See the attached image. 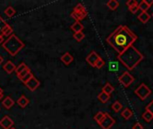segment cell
I'll return each mask as SVG.
<instances>
[{"label":"cell","mask_w":153,"mask_h":129,"mask_svg":"<svg viewBox=\"0 0 153 129\" xmlns=\"http://www.w3.org/2000/svg\"><path fill=\"white\" fill-rule=\"evenodd\" d=\"M138 37L127 26L119 25L108 38L107 42L119 54L126 51L137 40Z\"/></svg>","instance_id":"1"},{"label":"cell","mask_w":153,"mask_h":129,"mask_svg":"<svg viewBox=\"0 0 153 129\" xmlns=\"http://www.w3.org/2000/svg\"><path fill=\"white\" fill-rule=\"evenodd\" d=\"M117 59L128 69H134L143 59V55L134 46L128 48L126 51L117 56Z\"/></svg>","instance_id":"2"},{"label":"cell","mask_w":153,"mask_h":129,"mask_svg":"<svg viewBox=\"0 0 153 129\" xmlns=\"http://www.w3.org/2000/svg\"><path fill=\"white\" fill-rule=\"evenodd\" d=\"M24 47L25 44L14 34L8 37V39L3 43V48L13 57L16 56Z\"/></svg>","instance_id":"3"},{"label":"cell","mask_w":153,"mask_h":129,"mask_svg":"<svg viewBox=\"0 0 153 129\" xmlns=\"http://www.w3.org/2000/svg\"><path fill=\"white\" fill-rule=\"evenodd\" d=\"M134 92L142 101H145L152 94V90L145 84H142L138 88L135 89Z\"/></svg>","instance_id":"4"},{"label":"cell","mask_w":153,"mask_h":129,"mask_svg":"<svg viewBox=\"0 0 153 129\" xmlns=\"http://www.w3.org/2000/svg\"><path fill=\"white\" fill-rule=\"evenodd\" d=\"M115 123H116L115 119L108 113L105 112V116L103 119L99 123V125L102 129H111V128L115 125Z\"/></svg>","instance_id":"5"},{"label":"cell","mask_w":153,"mask_h":129,"mask_svg":"<svg viewBox=\"0 0 153 129\" xmlns=\"http://www.w3.org/2000/svg\"><path fill=\"white\" fill-rule=\"evenodd\" d=\"M120 84H122L125 87H129L134 81V77L130 75L129 72H124L118 78Z\"/></svg>","instance_id":"6"},{"label":"cell","mask_w":153,"mask_h":129,"mask_svg":"<svg viewBox=\"0 0 153 129\" xmlns=\"http://www.w3.org/2000/svg\"><path fill=\"white\" fill-rule=\"evenodd\" d=\"M100 57L95 51H91V52L87 56V57H86V62H87L89 65H91V66L95 67V66H96V63H97V61L99 60Z\"/></svg>","instance_id":"7"},{"label":"cell","mask_w":153,"mask_h":129,"mask_svg":"<svg viewBox=\"0 0 153 129\" xmlns=\"http://www.w3.org/2000/svg\"><path fill=\"white\" fill-rule=\"evenodd\" d=\"M39 84H40V82H39L35 76H33V77H32L25 85H26V87H27L30 91L34 92L35 90L38 89V87L39 86Z\"/></svg>","instance_id":"8"},{"label":"cell","mask_w":153,"mask_h":129,"mask_svg":"<svg viewBox=\"0 0 153 129\" xmlns=\"http://www.w3.org/2000/svg\"><path fill=\"white\" fill-rule=\"evenodd\" d=\"M13 126V121L8 116H4L0 120V127L3 129H11Z\"/></svg>","instance_id":"9"},{"label":"cell","mask_w":153,"mask_h":129,"mask_svg":"<svg viewBox=\"0 0 153 129\" xmlns=\"http://www.w3.org/2000/svg\"><path fill=\"white\" fill-rule=\"evenodd\" d=\"M87 14H88V12H87V10H85V11H82V12H80V13L73 12L71 13V16L75 20V22H80L81 20H83L87 16Z\"/></svg>","instance_id":"10"},{"label":"cell","mask_w":153,"mask_h":129,"mask_svg":"<svg viewBox=\"0 0 153 129\" xmlns=\"http://www.w3.org/2000/svg\"><path fill=\"white\" fill-rule=\"evenodd\" d=\"M3 69L7 73V74H12L13 72H15L16 69V66L12 62V61H7L4 66H3Z\"/></svg>","instance_id":"11"},{"label":"cell","mask_w":153,"mask_h":129,"mask_svg":"<svg viewBox=\"0 0 153 129\" xmlns=\"http://www.w3.org/2000/svg\"><path fill=\"white\" fill-rule=\"evenodd\" d=\"M60 59H61V61H62L65 65L68 66V65H70V64L74 61V57H73L70 53L66 52V53H65V54L60 57Z\"/></svg>","instance_id":"12"},{"label":"cell","mask_w":153,"mask_h":129,"mask_svg":"<svg viewBox=\"0 0 153 129\" xmlns=\"http://www.w3.org/2000/svg\"><path fill=\"white\" fill-rule=\"evenodd\" d=\"M2 105H3L6 110H10V109L14 105V101H13V100L10 96H7V97L4 98V101H2Z\"/></svg>","instance_id":"13"},{"label":"cell","mask_w":153,"mask_h":129,"mask_svg":"<svg viewBox=\"0 0 153 129\" xmlns=\"http://www.w3.org/2000/svg\"><path fill=\"white\" fill-rule=\"evenodd\" d=\"M138 19L140 22H142L143 23H146L147 22H149V20L151 19V14H149L147 12H142L139 16Z\"/></svg>","instance_id":"14"},{"label":"cell","mask_w":153,"mask_h":129,"mask_svg":"<svg viewBox=\"0 0 153 129\" xmlns=\"http://www.w3.org/2000/svg\"><path fill=\"white\" fill-rule=\"evenodd\" d=\"M71 29L74 31V33L77 32H81L83 30V25L80 22H75L74 24L71 25Z\"/></svg>","instance_id":"15"},{"label":"cell","mask_w":153,"mask_h":129,"mask_svg":"<svg viewBox=\"0 0 153 129\" xmlns=\"http://www.w3.org/2000/svg\"><path fill=\"white\" fill-rule=\"evenodd\" d=\"M114 91H115L114 86H113L111 84H109V83H107V84L103 86V88H102V92H105V93H107V94H108V95H110Z\"/></svg>","instance_id":"16"},{"label":"cell","mask_w":153,"mask_h":129,"mask_svg":"<svg viewBox=\"0 0 153 129\" xmlns=\"http://www.w3.org/2000/svg\"><path fill=\"white\" fill-rule=\"evenodd\" d=\"M29 102H30L29 99H27L24 95L21 96V97L18 99V101H17V103H18V105H19L21 108H25V107L29 104Z\"/></svg>","instance_id":"17"},{"label":"cell","mask_w":153,"mask_h":129,"mask_svg":"<svg viewBox=\"0 0 153 129\" xmlns=\"http://www.w3.org/2000/svg\"><path fill=\"white\" fill-rule=\"evenodd\" d=\"M98 99H99V101H100V102H102V103H107V102L109 101V99H110V95H108V94H107V93L101 92L98 95Z\"/></svg>","instance_id":"18"},{"label":"cell","mask_w":153,"mask_h":129,"mask_svg":"<svg viewBox=\"0 0 153 129\" xmlns=\"http://www.w3.org/2000/svg\"><path fill=\"white\" fill-rule=\"evenodd\" d=\"M107 6L110 9V10H116L117 9V7L119 6V2L117 0H110L107 3Z\"/></svg>","instance_id":"19"},{"label":"cell","mask_w":153,"mask_h":129,"mask_svg":"<svg viewBox=\"0 0 153 129\" xmlns=\"http://www.w3.org/2000/svg\"><path fill=\"white\" fill-rule=\"evenodd\" d=\"M121 116L125 119H126V120H128V119H130L132 117H133V112L130 110V109H128V108H126L123 111H122V113H121Z\"/></svg>","instance_id":"20"},{"label":"cell","mask_w":153,"mask_h":129,"mask_svg":"<svg viewBox=\"0 0 153 129\" xmlns=\"http://www.w3.org/2000/svg\"><path fill=\"white\" fill-rule=\"evenodd\" d=\"M138 7L140 10H142V12H147V10H149L151 6L148 4L146 0H143L140 4H138Z\"/></svg>","instance_id":"21"},{"label":"cell","mask_w":153,"mask_h":129,"mask_svg":"<svg viewBox=\"0 0 153 129\" xmlns=\"http://www.w3.org/2000/svg\"><path fill=\"white\" fill-rule=\"evenodd\" d=\"M29 67L27 66V65L24 63V62H22V63H21L18 66H16V69H15V73L17 74V75H19L20 73H22V71H24V70H26V69H28Z\"/></svg>","instance_id":"22"},{"label":"cell","mask_w":153,"mask_h":129,"mask_svg":"<svg viewBox=\"0 0 153 129\" xmlns=\"http://www.w3.org/2000/svg\"><path fill=\"white\" fill-rule=\"evenodd\" d=\"M143 119L146 122H151L153 119V115L151 112L145 110V112L143 114Z\"/></svg>","instance_id":"23"},{"label":"cell","mask_w":153,"mask_h":129,"mask_svg":"<svg viewBox=\"0 0 153 129\" xmlns=\"http://www.w3.org/2000/svg\"><path fill=\"white\" fill-rule=\"evenodd\" d=\"M104 116H105V112H102V111H99L95 116H94V120L99 124L102 119H103V118H104Z\"/></svg>","instance_id":"24"},{"label":"cell","mask_w":153,"mask_h":129,"mask_svg":"<svg viewBox=\"0 0 153 129\" xmlns=\"http://www.w3.org/2000/svg\"><path fill=\"white\" fill-rule=\"evenodd\" d=\"M12 34H13V29H12V27L8 24V25L4 29V31H3V36H8V37H10Z\"/></svg>","instance_id":"25"},{"label":"cell","mask_w":153,"mask_h":129,"mask_svg":"<svg viewBox=\"0 0 153 129\" xmlns=\"http://www.w3.org/2000/svg\"><path fill=\"white\" fill-rule=\"evenodd\" d=\"M122 108H123V106H122V104L119 102V101H115L114 103H113V105H112V109H113V110L115 111V112H119L121 110H122Z\"/></svg>","instance_id":"26"},{"label":"cell","mask_w":153,"mask_h":129,"mask_svg":"<svg viewBox=\"0 0 153 129\" xmlns=\"http://www.w3.org/2000/svg\"><path fill=\"white\" fill-rule=\"evenodd\" d=\"M4 13L8 16V17H13L15 14V10L12 7V6H8L5 10H4Z\"/></svg>","instance_id":"27"},{"label":"cell","mask_w":153,"mask_h":129,"mask_svg":"<svg viewBox=\"0 0 153 129\" xmlns=\"http://www.w3.org/2000/svg\"><path fill=\"white\" fill-rule=\"evenodd\" d=\"M7 25L8 23H6V22L0 16V36H3V31Z\"/></svg>","instance_id":"28"},{"label":"cell","mask_w":153,"mask_h":129,"mask_svg":"<svg viewBox=\"0 0 153 129\" xmlns=\"http://www.w3.org/2000/svg\"><path fill=\"white\" fill-rule=\"evenodd\" d=\"M84 37H85V34H84L82 31L77 32V33H74V38L77 41H82V40L84 39Z\"/></svg>","instance_id":"29"},{"label":"cell","mask_w":153,"mask_h":129,"mask_svg":"<svg viewBox=\"0 0 153 129\" xmlns=\"http://www.w3.org/2000/svg\"><path fill=\"white\" fill-rule=\"evenodd\" d=\"M33 76H34V75H32V73H31V72H30L28 75H26L24 77H22V78L21 79V81H22L24 84H27V83H28V82H29V81H30Z\"/></svg>","instance_id":"30"},{"label":"cell","mask_w":153,"mask_h":129,"mask_svg":"<svg viewBox=\"0 0 153 129\" xmlns=\"http://www.w3.org/2000/svg\"><path fill=\"white\" fill-rule=\"evenodd\" d=\"M85 10H86V8L83 6V4H78L74 7V13H80V12H82V11H85Z\"/></svg>","instance_id":"31"},{"label":"cell","mask_w":153,"mask_h":129,"mask_svg":"<svg viewBox=\"0 0 153 129\" xmlns=\"http://www.w3.org/2000/svg\"><path fill=\"white\" fill-rule=\"evenodd\" d=\"M105 65H106V62H105L101 57H100V58H99V60H98V61H97V63H96V66H95V67H97V68L100 69V68H102Z\"/></svg>","instance_id":"32"},{"label":"cell","mask_w":153,"mask_h":129,"mask_svg":"<svg viewBox=\"0 0 153 129\" xmlns=\"http://www.w3.org/2000/svg\"><path fill=\"white\" fill-rule=\"evenodd\" d=\"M30 72V68H28V69H26V70L22 71V73H20L19 75H17V77H18V78H19V79L21 80V79H22V77H24V76H25L26 75H28V74H29Z\"/></svg>","instance_id":"33"},{"label":"cell","mask_w":153,"mask_h":129,"mask_svg":"<svg viewBox=\"0 0 153 129\" xmlns=\"http://www.w3.org/2000/svg\"><path fill=\"white\" fill-rule=\"evenodd\" d=\"M126 5L128 6V8H130V7L138 5V3H137V1H135V0H129V1H127Z\"/></svg>","instance_id":"34"},{"label":"cell","mask_w":153,"mask_h":129,"mask_svg":"<svg viewBox=\"0 0 153 129\" xmlns=\"http://www.w3.org/2000/svg\"><path fill=\"white\" fill-rule=\"evenodd\" d=\"M145 109H146V110H147V111L151 112V113L153 115V101H152L147 105V107H146Z\"/></svg>","instance_id":"35"},{"label":"cell","mask_w":153,"mask_h":129,"mask_svg":"<svg viewBox=\"0 0 153 129\" xmlns=\"http://www.w3.org/2000/svg\"><path fill=\"white\" fill-rule=\"evenodd\" d=\"M109 69H110L111 71H116V70L118 69V66H117V64H116L115 62H112V63L109 65Z\"/></svg>","instance_id":"36"},{"label":"cell","mask_w":153,"mask_h":129,"mask_svg":"<svg viewBox=\"0 0 153 129\" xmlns=\"http://www.w3.org/2000/svg\"><path fill=\"white\" fill-rule=\"evenodd\" d=\"M138 10H139L138 5H135V6H133V7H130V8H129V11H130L132 13H135Z\"/></svg>","instance_id":"37"},{"label":"cell","mask_w":153,"mask_h":129,"mask_svg":"<svg viewBox=\"0 0 153 129\" xmlns=\"http://www.w3.org/2000/svg\"><path fill=\"white\" fill-rule=\"evenodd\" d=\"M133 129H143V127L141 123H135L133 127Z\"/></svg>","instance_id":"38"},{"label":"cell","mask_w":153,"mask_h":129,"mask_svg":"<svg viewBox=\"0 0 153 129\" xmlns=\"http://www.w3.org/2000/svg\"><path fill=\"white\" fill-rule=\"evenodd\" d=\"M146 2L148 3L150 6H152V4H153V0H146Z\"/></svg>","instance_id":"39"},{"label":"cell","mask_w":153,"mask_h":129,"mask_svg":"<svg viewBox=\"0 0 153 129\" xmlns=\"http://www.w3.org/2000/svg\"><path fill=\"white\" fill-rule=\"evenodd\" d=\"M4 43V39H3V36H0V44H3Z\"/></svg>","instance_id":"40"},{"label":"cell","mask_w":153,"mask_h":129,"mask_svg":"<svg viewBox=\"0 0 153 129\" xmlns=\"http://www.w3.org/2000/svg\"><path fill=\"white\" fill-rule=\"evenodd\" d=\"M3 97H4V93L3 92H0V101L3 99Z\"/></svg>","instance_id":"41"},{"label":"cell","mask_w":153,"mask_h":129,"mask_svg":"<svg viewBox=\"0 0 153 129\" xmlns=\"http://www.w3.org/2000/svg\"><path fill=\"white\" fill-rule=\"evenodd\" d=\"M3 60H4V59H3V57H1V55H0V65L3 63Z\"/></svg>","instance_id":"42"},{"label":"cell","mask_w":153,"mask_h":129,"mask_svg":"<svg viewBox=\"0 0 153 129\" xmlns=\"http://www.w3.org/2000/svg\"><path fill=\"white\" fill-rule=\"evenodd\" d=\"M4 92V91H3V89H2V88L0 87V92Z\"/></svg>","instance_id":"43"},{"label":"cell","mask_w":153,"mask_h":129,"mask_svg":"<svg viewBox=\"0 0 153 129\" xmlns=\"http://www.w3.org/2000/svg\"><path fill=\"white\" fill-rule=\"evenodd\" d=\"M11 129H15V128H11Z\"/></svg>","instance_id":"44"},{"label":"cell","mask_w":153,"mask_h":129,"mask_svg":"<svg viewBox=\"0 0 153 129\" xmlns=\"http://www.w3.org/2000/svg\"><path fill=\"white\" fill-rule=\"evenodd\" d=\"M152 16H153V13H152Z\"/></svg>","instance_id":"45"}]
</instances>
